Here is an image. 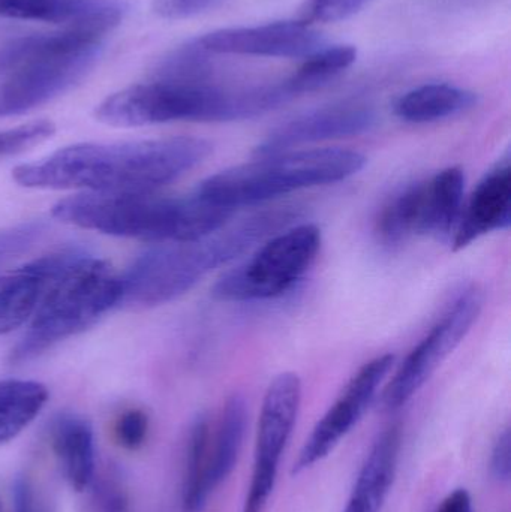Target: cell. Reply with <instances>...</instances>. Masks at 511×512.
<instances>
[{
    "label": "cell",
    "mask_w": 511,
    "mask_h": 512,
    "mask_svg": "<svg viewBox=\"0 0 511 512\" xmlns=\"http://www.w3.org/2000/svg\"><path fill=\"white\" fill-rule=\"evenodd\" d=\"M122 303V280L107 262L71 251L48 282L35 318L11 354L12 364L35 360L56 343L86 330Z\"/></svg>",
    "instance_id": "6"
},
{
    "label": "cell",
    "mask_w": 511,
    "mask_h": 512,
    "mask_svg": "<svg viewBox=\"0 0 511 512\" xmlns=\"http://www.w3.org/2000/svg\"><path fill=\"white\" fill-rule=\"evenodd\" d=\"M213 146L203 138L173 137L129 143H83L12 171L30 189L155 192L203 164Z\"/></svg>",
    "instance_id": "1"
},
{
    "label": "cell",
    "mask_w": 511,
    "mask_h": 512,
    "mask_svg": "<svg viewBox=\"0 0 511 512\" xmlns=\"http://www.w3.org/2000/svg\"><path fill=\"white\" fill-rule=\"evenodd\" d=\"M477 95L471 90L447 83H432L417 87L395 102V116L402 122L422 125L449 119L471 110Z\"/></svg>",
    "instance_id": "20"
},
{
    "label": "cell",
    "mask_w": 511,
    "mask_h": 512,
    "mask_svg": "<svg viewBox=\"0 0 511 512\" xmlns=\"http://www.w3.org/2000/svg\"><path fill=\"white\" fill-rule=\"evenodd\" d=\"M93 512H129L125 487L114 477H104L93 490Z\"/></svg>",
    "instance_id": "32"
},
{
    "label": "cell",
    "mask_w": 511,
    "mask_h": 512,
    "mask_svg": "<svg viewBox=\"0 0 511 512\" xmlns=\"http://www.w3.org/2000/svg\"><path fill=\"white\" fill-rule=\"evenodd\" d=\"M233 215L197 192L177 198L155 192H89L53 207L54 218L65 224L153 243L203 239L224 228Z\"/></svg>",
    "instance_id": "3"
},
{
    "label": "cell",
    "mask_w": 511,
    "mask_h": 512,
    "mask_svg": "<svg viewBox=\"0 0 511 512\" xmlns=\"http://www.w3.org/2000/svg\"><path fill=\"white\" fill-rule=\"evenodd\" d=\"M320 228L299 224L264 242L251 258L231 268L213 286L216 300L254 303L284 297L311 270L321 249Z\"/></svg>",
    "instance_id": "7"
},
{
    "label": "cell",
    "mask_w": 511,
    "mask_h": 512,
    "mask_svg": "<svg viewBox=\"0 0 511 512\" xmlns=\"http://www.w3.org/2000/svg\"><path fill=\"white\" fill-rule=\"evenodd\" d=\"M356 59L357 50L353 45L321 47L305 57V62L297 69L296 74L288 78V86L296 96L314 92L347 71Z\"/></svg>",
    "instance_id": "26"
},
{
    "label": "cell",
    "mask_w": 511,
    "mask_h": 512,
    "mask_svg": "<svg viewBox=\"0 0 511 512\" xmlns=\"http://www.w3.org/2000/svg\"><path fill=\"white\" fill-rule=\"evenodd\" d=\"M464 203L465 174L461 168L449 167L423 180L420 236L452 237Z\"/></svg>",
    "instance_id": "18"
},
{
    "label": "cell",
    "mask_w": 511,
    "mask_h": 512,
    "mask_svg": "<svg viewBox=\"0 0 511 512\" xmlns=\"http://www.w3.org/2000/svg\"><path fill=\"white\" fill-rule=\"evenodd\" d=\"M297 218L299 212L293 207L266 210L203 239L159 243L120 277L122 303L134 307L170 303L191 291L216 268L230 264L252 246L290 227Z\"/></svg>",
    "instance_id": "2"
},
{
    "label": "cell",
    "mask_w": 511,
    "mask_h": 512,
    "mask_svg": "<svg viewBox=\"0 0 511 512\" xmlns=\"http://www.w3.org/2000/svg\"><path fill=\"white\" fill-rule=\"evenodd\" d=\"M54 131L56 128L48 120H38L8 131H0V156L17 155L39 146L53 137Z\"/></svg>",
    "instance_id": "28"
},
{
    "label": "cell",
    "mask_w": 511,
    "mask_h": 512,
    "mask_svg": "<svg viewBox=\"0 0 511 512\" xmlns=\"http://www.w3.org/2000/svg\"><path fill=\"white\" fill-rule=\"evenodd\" d=\"M377 117L365 105L321 108L282 123L255 147V158L290 152L306 144L356 137L374 128Z\"/></svg>",
    "instance_id": "13"
},
{
    "label": "cell",
    "mask_w": 511,
    "mask_h": 512,
    "mask_svg": "<svg viewBox=\"0 0 511 512\" xmlns=\"http://www.w3.org/2000/svg\"><path fill=\"white\" fill-rule=\"evenodd\" d=\"M483 303L485 295L479 286L467 285L459 289L438 321L396 370L384 391V408L396 411L419 393L420 388L470 333L482 313Z\"/></svg>",
    "instance_id": "8"
},
{
    "label": "cell",
    "mask_w": 511,
    "mask_h": 512,
    "mask_svg": "<svg viewBox=\"0 0 511 512\" xmlns=\"http://www.w3.org/2000/svg\"><path fill=\"white\" fill-rule=\"evenodd\" d=\"M210 426L204 415L195 418L186 444L185 477H183L182 512H203L210 498L207 487L209 468Z\"/></svg>",
    "instance_id": "24"
},
{
    "label": "cell",
    "mask_w": 511,
    "mask_h": 512,
    "mask_svg": "<svg viewBox=\"0 0 511 512\" xmlns=\"http://www.w3.org/2000/svg\"><path fill=\"white\" fill-rule=\"evenodd\" d=\"M101 48L36 57L2 74L0 117L20 116L74 89L98 62Z\"/></svg>",
    "instance_id": "10"
},
{
    "label": "cell",
    "mask_w": 511,
    "mask_h": 512,
    "mask_svg": "<svg viewBox=\"0 0 511 512\" xmlns=\"http://www.w3.org/2000/svg\"><path fill=\"white\" fill-rule=\"evenodd\" d=\"M395 364L390 354L366 363L345 385L329 411L315 424L293 466V474H302L326 459L341 444L368 411L377 391Z\"/></svg>",
    "instance_id": "11"
},
{
    "label": "cell",
    "mask_w": 511,
    "mask_h": 512,
    "mask_svg": "<svg viewBox=\"0 0 511 512\" xmlns=\"http://www.w3.org/2000/svg\"><path fill=\"white\" fill-rule=\"evenodd\" d=\"M116 439L120 447L135 451L143 447L149 432V418L140 409H131L120 415L116 423Z\"/></svg>",
    "instance_id": "31"
},
{
    "label": "cell",
    "mask_w": 511,
    "mask_h": 512,
    "mask_svg": "<svg viewBox=\"0 0 511 512\" xmlns=\"http://www.w3.org/2000/svg\"><path fill=\"white\" fill-rule=\"evenodd\" d=\"M224 0H155V12L165 20H185L215 8Z\"/></svg>",
    "instance_id": "33"
},
{
    "label": "cell",
    "mask_w": 511,
    "mask_h": 512,
    "mask_svg": "<svg viewBox=\"0 0 511 512\" xmlns=\"http://www.w3.org/2000/svg\"><path fill=\"white\" fill-rule=\"evenodd\" d=\"M511 222L510 158L501 159L488 171L465 200L461 219L453 233V251H462L495 231L507 230Z\"/></svg>",
    "instance_id": "14"
},
{
    "label": "cell",
    "mask_w": 511,
    "mask_h": 512,
    "mask_svg": "<svg viewBox=\"0 0 511 512\" xmlns=\"http://www.w3.org/2000/svg\"><path fill=\"white\" fill-rule=\"evenodd\" d=\"M12 501V512H39L32 484L26 478L15 481Z\"/></svg>",
    "instance_id": "35"
},
{
    "label": "cell",
    "mask_w": 511,
    "mask_h": 512,
    "mask_svg": "<svg viewBox=\"0 0 511 512\" xmlns=\"http://www.w3.org/2000/svg\"><path fill=\"white\" fill-rule=\"evenodd\" d=\"M69 252L44 256L0 277V334L20 327L35 313L48 282L65 264Z\"/></svg>",
    "instance_id": "17"
},
{
    "label": "cell",
    "mask_w": 511,
    "mask_h": 512,
    "mask_svg": "<svg viewBox=\"0 0 511 512\" xmlns=\"http://www.w3.org/2000/svg\"><path fill=\"white\" fill-rule=\"evenodd\" d=\"M47 400V388L39 382L0 381V444L20 435L38 417Z\"/></svg>",
    "instance_id": "23"
},
{
    "label": "cell",
    "mask_w": 511,
    "mask_h": 512,
    "mask_svg": "<svg viewBox=\"0 0 511 512\" xmlns=\"http://www.w3.org/2000/svg\"><path fill=\"white\" fill-rule=\"evenodd\" d=\"M53 450L72 489L84 492L95 481V436L92 427L77 415L57 418L51 432Z\"/></svg>",
    "instance_id": "19"
},
{
    "label": "cell",
    "mask_w": 511,
    "mask_h": 512,
    "mask_svg": "<svg viewBox=\"0 0 511 512\" xmlns=\"http://www.w3.org/2000/svg\"><path fill=\"white\" fill-rule=\"evenodd\" d=\"M246 423L248 409L245 399L240 394H233L225 402L215 436H210L207 468V487L210 495L233 474L242 451Z\"/></svg>",
    "instance_id": "21"
},
{
    "label": "cell",
    "mask_w": 511,
    "mask_h": 512,
    "mask_svg": "<svg viewBox=\"0 0 511 512\" xmlns=\"http://www.w3.org/2000/svg\"><path fill=\"white\" fill-rule=\"evenodd\" d=\"M278 84L227 90L213 83L153 80L108 96L95 116L119 128L173 122L222 123L251 119L284 104Z\"/></svg>",
    "instance_id": "4"
},
{
    "label": "cell",
    "mask_w": 511,
    "mask_h": 512,
    "mask_svg": "<svg viewBox=\"0 0 511 512\" xmlns=\"http://www.w3.org/2000/svg\"><path fill=\"white\" fill-rule=\"evenodd\" d=\"M302 403V381L285 372L270 382L255 438L254 468L242 512H264L278 480L279 465L293 435Z\"/></svg>",
    "instance_id": "9"
},
{
    "label": "cell",
    "mask_w": 511,
    "mask_h": 512,
    "mask_svg": "<svg viewBox=\"0 0 511 512\" xmlns=\"http://www.w3.org/2000/svg\"><path fill=\"white\" fill-rule=\"evenodd\" d=\"M365 165V155L356 150H290L219 171L195 192L222 209L236 212L303 189L344 182L359 174Z\"/></svg>",
    "instance_id": "5"
},
{
    "label": "cell",
    "mask_w": 511,
    "mask_h": 512,
    "mask_svg": "<svg viewBox=\"0 0 511 512\" xmlns=\"http://www.w3.org/2000/svg\"><path fill=\"white\" fill-rule=\"evenodd\" d=\"M369 0H308L303 12L305 23H338L360 11Z\"/></svg>",
    "instance_id": "29"
},
{
    "label": "cell",
    "mask_w": 511,
    "mask_h": 512,
    "mask_svg": "<svg viewBox=\"0 0 511 512\" xmlns=\"http://www.w3.org/2000/svg\"><path fill=\"white\" fill-rule=\"evenodd\" d=\"M0 512H2V504H0Z\"/></svg>",
    "instance_id": "37"
},
{
    "label": "cell",
    "mask_w": 511,
    "mask_h": 512,
    "mask_svg": "<svg viewBox=\"0 0 511 512\" xmlns=\"http://www.w3.org/2000/svg\"><path fill=\"white\" fill-rule=\"evenodd\" d=\"M435 512H474L473 498L468 490H453L441 501Z\"/></svg>",
    "instance_id": "36"
},
{
    "label": "cell",
    "mask_w": 511,
    "mask_h": 512,
    "mask_svg": "<svg viewBox=\"0 0 511 512\" xmlns=\"http://www.w3.org/2000/svg\"><path fill=\"white\" fill-rule=\"evenodd\" d=\"M200 42L212 54L308 57L323 47V36L305 21H275L215 30L201 36Z\"/></svg>",
    "instance_id": "12"
},
{
    "label": "cell",
    "mask_w": 511,
    "mask_h": 512,
    "mask_svg": "<svg viewBox=\"0 0 511 512\" xmlns=\"http://www.w3.org/2000/svg\"><path fill=\"white\" fill-rule=\"evenodd\" d=\"M401 447L402 429L398 424L387 427L378 435L357 475L344 512L383 510L398 472Z\"/></svg>",
    "instance_id": "16"
},
{
    "label": "cell",
    "mask_w": 511,
    "mask_h": 512,
    "mask_svg": "<svg viewBox=\"0 0 511 512\" xmlns=\"http://www.w3.org/2000/svg\"><path fill=\"white\" fill-rule=\"evenodd\" d=\"M104 36L92 30L68 27L60 32L38 33L12 39L0 48V75L36 57L60 56L102 48Z\"/></svg>",
    "instance_id": "22"
},
{
    "label": "cell",
    "mask_w": 511,
    "mask_h": 512,
    "mask_svg": "<svg viewBox=\"0 0 511 512\" xmlns=\"http://www.w3.org/2000/svg\"><path fill=\"white\" fill-rule=\"evenodd\" d=\"M44 231L45 227L41 222H27V224L0 231V267L15 256L29 251Z\"/></svg>",
    "instance_id": "30"
},
{
    "label": "cell",
    "mask_w": 511,
    "mask_h": 512,
    "mask_svg": "<svg viewBox=\"0 0 511 512\" xmlns=\"http://www.w3.org/2000/svg\"><path fill=\"white\" fill-rule=\"evenodd\" d=\"M420 195L422 182L411 183L384 204L377 219V236L383 245H401L420 236Z\"/></svg>",
    "instance_id": "25"
},
{
    "label": "cell",
    "mask_w": 511,
    "mask_h": 512,
    "mask_svg": "<svg viewBox=\"0 0 511 512\" xmlns=\"http://www.w3.org/2000/svg\"><path fill=\"white\" fill-rule=\"evenodd\" d=\"M123 14V6L92 0H0V17L44 21L102 35L119 26Z\"/></svg>",
    "instance_id": "15"
},
{
    "label": "cell",
    "mask_w": 511,
    "mask_h": 512,
    "mask_svg": "<svg viewBox=\"0 0 511 512\" xmlns=\"http://www.w3.org/2000/svg\"><path fill=\"white\" fill-rule=\"evenodd\" d=\"M212 53L200 38L180 45L161 60L155 71V80L174 83H212Z\"/></svg>",
    "instance_id": "27"
},
{
    "label": "cell",
    "mask_w": 511,
    "mask_h": 512,
    "mask_svg": "<svg viewBox=\"0 0 511 512\" xmlns=\"http://www.w3.org/2000/svg\"><path fill=\"white\" fill-rule=\"evenodd\" d=\"M510 454H511V438L510 430H504L500 436H498L497 442H495L494 450H492L491 456V472L494 478L503 483H509L511 466H510Z\"/></svg>",
    "instance_id": "34"
}]
</instances>
